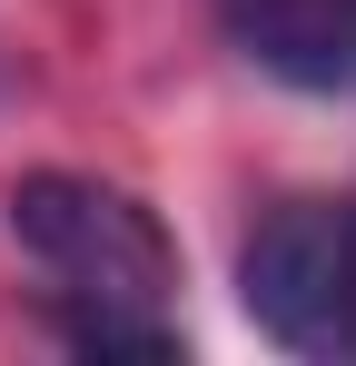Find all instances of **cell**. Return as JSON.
I'll return each instance as SVG.
<instances>
[{
  "label": "cell",
  "mask_w": 356,
  "mask_h": 366,
  "mask_svg": "<svg viewBox=\"0 0 356 366\" xmlns=\"http://www.w3.org/2000/svg\"><path fill=\"white\" fill-rule=\"evenodd\" d=\"M10 238L69 287L59 307H139V317H169L178 247L159 228V208L129 198V188L79 179V169H30V179L10 188Z\"/></svg>",
  "instance_id": "1"
},
{
  "label": "cell",
  "mask_w": 356,
  "mask_h": 366,
  "mask_svg": "<svg viewBox=\"0 0 356 366\" xmlns=\"http://www.w3.org/2000/svg\"><path fill=\"white\" fill-rule=\"evenodd\" d=\"M237 307L297 357H356V198H277L237 247Z\"/></svg>",
  "instance_id": "2"
},
{
  "label": "cell",
  "mask_w": 356,
  "mask_h": 366,
  "mask_svg": "<svg viewBox=\"0 0 356 366\" xmlns=\"http://www.w3.org/2000/svg\"><path fill=\"white\" fill-rule=\"evenodd\" d=\"M237 60H257L287 89L337 99L356 89V0H208Z\"/></svg>",
  "instance_id": "3"
}]
</instances>
